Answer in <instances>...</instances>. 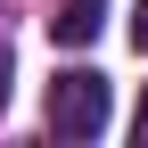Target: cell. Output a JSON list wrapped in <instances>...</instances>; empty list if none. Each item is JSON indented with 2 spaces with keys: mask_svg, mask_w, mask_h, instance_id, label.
<instances>
[{
  "mask_svg": "<svg viewBox=\"0 0 148 148\" xmlns=\"http://www.w3.org/2000/svg\"><path fill=\"white\" fill-rule=\"evenodd\" d=\"M49 132L58 140H99L107 132V74L74 66V74L49 82Z\"/></svg>",
  "mask_w": 148,
  "mask_h": 148,
  "instance_id": "6da1fadb",
  "label": "cell"
},
{
  "mask_svg": "<svg viewBox=\"0 0 148 148\" xmlns=\"http://www.w3.org/2000/svg\"><path fill=\"white\" fill-rule=\"evenodd\" d=\"M99 25H107V0H58V16H49V33H58L66 49H82Z\"/></svg>",
  "mask_w": 148,
  "mask_h": 148,
  "instance_id": "7a4b0ae2",
  "label": "cell"
},
{
  "mask_svg": "<svg viewBox=\"0 0 148 148\" xmlns=\"http://www.w3.org/2000/svg\"><path fill=\"white\" fill-rule=\"evenodd\" d=\"M132 140L148 148V90H140V115H132Z\"/></svg>",
  "mask_w": 148,
  "mask_h": 148,
  "instance_id": "277c9868",
  "label": "cell"
},
{
  "mask_svg": "<svg viewBox=\"0 0 148 148\" xmlns=\"http://www.w3.org/2000/svg\"><path fill=\"white\" fill-rule=\"evenodd\" d=\"M132 49H148V0L132 8Z\"/></svg>",
  "mask_w": 148,
  "mask_h": 148,
  "instance_id": "3957f363",
  "label": "cell"
},
{
  "mask_svg": "<svg viewBox=\"0 0 148 148\" xmlns=\"http://www.w3.org/2000/svg\"><path fill=\"white\" fill-rule=\"evenodd\" d=\"M0 107H8V41H0Z\"/></svg>",
  "mask_w": 148,
  "mask_h": 148,
  "instance_id": "5b68a950",
  "label": "cell"
}]
</instances>
